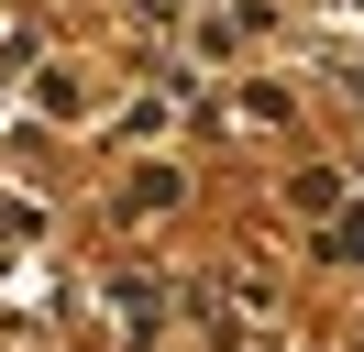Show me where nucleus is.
Wrapping results in <instances>:
<instances>
[{"label":"nucleus","mask_w":364,"mask_h":352,"mask_svg":"<svg viewBox=\"0 0 364 352\" xmlns=\"http://www.w3.org/2000/svg\"><path fill=\"white\" fill-rule=\"evenodd\" d=\"M331 253H342V264H364V209H353V220H331Z\"/></svg>","instance_id":"f257e3e1"}]
</instances>
